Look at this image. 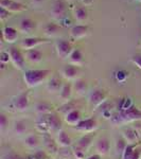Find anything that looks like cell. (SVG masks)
I'll return each instance as SVG.
<instances>
[{
	"label": "cell",
	"instance_id": "6da1fadb",
	"mask_svg": "<svg viewBox=\"0 0 141 159\" xmlns=\"http://www.w3.org/2000/svg\"><path fill=\"white\" fill-rule=\"evenodd\" d=\"M52 71L49 69H31L27 70L24 74L25 83L29 88L37 87L46 82L51 75Z\"/></svg>",
	"mask_w": 141,
	"mask_h": 159
},
{
	"label": "cell",
	"instance_id": "7a4b0ae2",
	"mask_svg": "<svg viewBox=\"0 0 141 159\" xmlns=\"http://www.w3.org/2000/svg\"><path fill=\"white\" fill-rule=\"evenodd\" d=\"M139 120H141V110L136 106H130L118 112L111 119V121L114 124H126V123H134Z\"/></svg>",
	"mask_w": 141,
	"mask_h": 159
},
{
	"label": "cell",
	"instance_id": "3957f363",
	"mask_svg": "<svg viewBox=\"0 0 141 159\" xmlns=\"http://www.w3.org/2000/svg\"><path fill=\"white\" fill-rule=\"evenodd\" d=\"M107 97L108 93L105 89L102 88H97L93 89L90 93H89V98H88V103L90 105L91 108L96 109L99 108L102 104H104L107 101Z\"/></svg>",
	"mask_w": 141,
	"mask_h": 159
},
{
	"label": "cell",
	"instance_id": "277c9868",
	"mask_svg": "<svg viewBox=\"0 0 141 159\" xmlns=\"http://www.w3.org/2000/svg\"><path fill=\"white\" fill-rule=\"evenodd\" d=\"M13 107L16 111L24 112L29 109L30 106V98H29V91H22L20 92L17 97H15L12 101Z\"/></svg>",
	"mask_w": 141,
	"mask_h": 159
},
{
	"label": "cell",
	"instance_id": "5b68a950",
	"mask_svg": "<svg viewBox=\"0 0 141 159\" xmlns=\"http://www.w3.org/2000/svg\"><path fill=\"white\" fill-rule=\"evenodd\" d=\"M74 129L84 134H90V133H94L99 129V122L96 118H88V119H83L79 123Z\"/></svg>",
	"mask_w": 141,
	"mask_h": 159
},
{
	"label": "cell",
	"instance_id": "8992f818",
	"mask_svg": "<svg viewBox=\"0 0 141 159\" xmlns=\"http://www.w3.org/2000/svg\"><path fill=\"white\" fill-rule=\"evenodd\" d=\"M9 54L14 67L18 69V70H24L25 65V58L21 51L15 47H11L9 49Z\"/></svg>",
	"mask_w": 141,
	"mask_h": 159
},
{
	"label": "cell",
	"instance_id": "52a82bcc",
	"mask_svg": "<svg viewBox=\"0 0 141 159\" xmlns=\"http://www.w3.org/2000/svg\"><path fill=\"white\" fill-rule=\"evenodd\" d=\"M56 52H57L58 57L61 60H66L71 55L72 51L74 50L72 48V45L66 39H60L55 43Z\"/></svg>",
	"mask_w": 141,
	"mask_h": 159
},
{
	"label": "cell",
	"instance_id": "ba28073f",
	"mask_svg": "<svg viewBox=\"0 0 141 159\" xmlns=\"http://www.w3.org/2000/svg\"><path fill=\"white\" fill-rule=\"evenodd\" d=\"M50 15L55 20H63L66 17V6L61 0H56L50 10Z\"/></svg>",
	"mask_w": 141,
	"mask_h": 159
},
{
	"label": "cell",
	"instance_id": "9c48e42d",
	"mask_svg": "<svg viewBox=\"0 0 141 159\" xmlns=\"http://www.w3.org/2000/svg\"><path fill=\"white\" fill-rule=\"evenodd\" d=\"M93 140H94V133L85 134L82 136V137H80V139L76 141V143L74 144V148L83 151L84 153H87V151L90 148L92 143H93Z\"/></svg>",
	"mask_w": 141,
	"mask_h": 159
},
{
	"label": "cell",
	"instance_id": "30bf717a",
	"mask_svg": "<svg viewBox=\"0 0 141 159\" xmlns=\"http://www.w3.org/2000/svg\"><path fill=\"white\" fill-rule=\"evenodd\" d=\"M43 116H45V119L48 123L50 130L56 133L60 132L61 129V120L57 112H50V114L43 115Z\"/></svg>",
	"mask_w": 141,
	"mask_h": 159
},
{
	"label": "cell",
	"instance_id": "8fae6325",
	"mask_svg": "<svg viewBox=\"0 0 141 159\" xmlns=\"http://www.w3.org/2000/svg\"><path fill=\"white\" fill-rule=\"evenodd\" d=\"M48 43V40L42 37H27L21 40L20 47L27 51V50L34 49L37 46L43 45V43Z\"/></svg>",
	"mask_w": 141,
	"mask_h": 159
},
{
	"label": "cell",
	"instance_id": "7c38bea8",
	"mask_svg": "<svg viewBox=\"0 0 141 159\" xmlns=\"http://www.w3.org/2000/svg\"><path fill=\"white\" fill-rule=\"evenodd\" d=\"M0 7H4L11 13H19L27 10V7L25 4L14 1V0H0Z\"/></svg>",
	"mask_w": 141,
	"mask_h": 159
},
{
	"label": "cell",
	"instance_id": "4fadbf2b",
	"mask_svg": "<svg viewBox=\"0 0 141 159\" xmlns=\"http://www.w3.org/2000/svg\"><path fill=\"white\" fill-rule=\"evenodd\" d=\"M96 151L97 154L101 156H105L111 151V142L107 137H100L96 141Z\"/></svg>",
	"mask_w": 141,
	"mask_h": 159
},
{
	"label": "cell",
	"instance_id": "5bb4252c",
	"mask_svg": "<svg viewBox=\"0 0 141 159\" xmlns=\"http://www.w3.org/2000/svg\"><path fill=\"white\" fill-rule=\"evenodd\" d=\"M122 137L126 140L129 144H137L140 136L138 130H136L133 127H127V129H124L122 130Z\"/></svg>",
	"mask_w": 141,
	"mask_h": 159
},
{
	"label": "cell",
	"instance_id": "9a60e30c",
	"mask_svg": "<svg viewBox=\"0 0 141 159\" xmlns=\"http://www.w3.org/2000/svg\"><path fill=\"white\" fill-rule=\"evenodd\" d=\"M43 145H45L46 150L50 154H57L60 147H58L56 140L51 138V136L48 135V133L43 134Z\"/></svg>",
	"mask_w": 141,
	"mask_h": 159
},
{
	"label": "cell",
	"instance_id": "2e32d148",
	"mask_svg": "<svg viewBox=\"0 0 141 159\" xmlns=\"http://www.w3.org/2000/svg\"><path fill=\"white\" fill-rule=\"evenodd\" d=\"M61 74L66 80L68 81H71V80H76L78 75L80 74V68L75 65H72V64H69V65L65 66L61 70Z\"/></svg>",
	"mask_w": 141,
	"mask_h": 159
},
{
	"label": "cell",
	"instance_id": "e0dca14e",
	"mask_svg": "<svg viewBox=\"0 0 141 159\" xmlns=\"http://www.w3.org/2000/svg\"><path fill=\"white\" fill-rule=\"evenodd\" d=\"M89 33V28L84 25H76L71 28L70 35L74 39H81V38L85 37Z\"/></svg>",
	"mask_w": 141,
	"mask_h": 159
},
{
	"label": "cell",
	"instance_id": "ac0fdd59",
	"mask_svg": "<svg viewBox=\"0 0 141 159\" xmlns=\"http://www.w3.org/2000/svg\"><path fill=\"white\" fill-rule=\"evenodd\" d=\"M65 122L69 125H72V126H76V125L80 123L82 120V114L80 109H73L70 112H68L65 117H64Z\"/></svg>",
	"mask_w": 141,
	"mask_h": 159
},
{
	"label": "cell",
	"instance_id": "d6986e66",
	"mask_svg": "<svg viewBox=\"0 0 141 159\" xmlns=\"http://www.w3.org/2000/svg\"><path fill=\"white\" fill-rule=\"evenodd\" d=\"M56 142L60 148H69L72 144V139L67 134V132L64 129H61L56 135Z\"/></svg>",
	"mask_w": 141,
	"mask_h": 159
},
{
	"label": "cell",
	"instance_id": "ffe728a7",
	"mask_svg": "<svg viewBox=\"0 0 141 159\" xmlns=\"http://www.w3.org/2000/svg\"><path fill=\"white\" fill-rule=\"evenodd\" d=\"M2 37L7 43H13L16 42L17 38H18V32H17V30L15 28L6 27L2 30Z\"/></svg>",
	"mask_w": 141,
	"mask_h": 159
},
{
	"label": "cell",
	"instance_id": "44dd1931",
	"mask_svg": "<svg viewBox=\"0 0 141 159\" xmlns=\"http://www.w3.org/2000/svg\"><path fill=\"white\" fill-rule=\"evenodd\" d=\"M61 31V25H58L57 24L54 22H48L43 25V34L47 37H55L60 34V32Z\"/></svg>",
	"mask_w": 141,
	"mask_h": 159
},
{
	"label": "cell",
	"instance_id": "7402d4cb",
	"mask_svg": "<svg viewBox=\"0 0 141 159\" xmlns=\"http://www.w3.org/2000/svg\"><path fill=\"white\" fill-rule=\"evenodd\" d=\"M63 82H61V80L60 78H57V76H53V78H51L49 81H48L47 85H46V88H47V90L51 92V93H56V92H60L61 87H63Z\"/></svg>",
	"mask_w": 141,
	"mask_h": 159
},
{
	"label": "cell",
	"instance_id": "603a6c76",
	"mask_svg": "<svg viewBox=\"0 0 141 159\" xmlns=\"http://www.w3.org/2000/svg\"><path fill=\"white\" fill-rule=\"evenodd\" d=\"M72 88L73 91L78 96H83V94H85L87 89H88V85H87V82L84 79H76L74 80L72 84Z\"/></svg>",
	"mask_w": 141,
	"mask_h": 159
},
{
	"label": "cell",
	"instance_id": "cb8c5ba5",
	"mask_svg": "<svg viewBox=\"0 0 141 159\" xmlns=\"http://www.w3.org/2000/svg\"><path fill=\"white\" fill-rule=\"evenodd\" d=\"M25 58L28 61H31V63H39V61H43V52L40 50H37V49H31V50H27L25 51Z\"/></svg>",
	"mask_w": 141,
	"mask_h": 159
},
{
	"label": "cell",
	"instance_id": "d4e9b609",
	"mask_svg": "<svg viewBox=\"0 0 141 159\" xmlns=\"http://www.w3.org/2000/svg\"><path fill=\"white\" fill-rule=\"evenodd\" d=\"M35 27H36V22L30 18H24L19 22V30L25 34H29L32 32L35 29Z\"/></svg>",
	"mask_w": 141,
	"mask_h": 159
},
{
	"label": "cell",
	"instance_id": "484cf974",
	"mask_svg": "<svg viewBox=\"0 0 141 159\" xmlns=\"http://www.w3.org/2000/svg\"><path fill=\"white\" fill-rule=\"evenodd\" d=\"M73 88H72V84L70 83H64L63 87H61V91H60V98L63 101V103L70 101L71 94H72Z\"/></svg>",
	"mask_w": 141,
	"mask_h": 159
},
{
	"label": "cell",
	"instance_id": "4316f807",
	"mask_svg": "<svg viewBox=\"0 0 141 159\" xmlns=\"http://www.w3.org/2000/svg\"><path fill=\"white\" fill-rule=\"evenodd\" d=\"M73 17L76 21L79 22H84L85 20L88 18V12L85 9V7H79L74 9L73 12Z\"/></svg>",
	"mask_w": 141,
	"mask_h": 159
},
{
	"label": "cell",
	"instance_id": "83f0119b",
	"mask_svg": "<svg viewBox=\"0 0 141 159\" xmlns=\"http://www.w3.org/2000/svg\"><path fill=\"white\" fill-rule=\"evenodd\" d=\"M73 109H78V108H76L75 102L71 101V100H70L69 102H66V103L61 104V106L57 108V110H56V112H57V114L63 115V116L65 117L66 115L68 114V112H70L71 110H73Z\"/></svg>",
	"mask_w": 141,
	"mask_h": 159
},
{
	"label": "cell",
	"instance_id": "f1b7e54d",
	"mask_svg": "<svg viewBox=\"0 0 141 159\" xmlns=\"http://www.w3.org/2000/svg\"><path fill=\"white\" fill-rule=\"evenodd\" d=\"M83 60H84V56L83 53L80 49H74L71 53V55L69 56V61H70V64L75 66H80L83 64Z\"/></svg>",
	"mask_w": 141,
	"mask_h": 159
},
{
	"label": "cell",
	"instance_id": "f546056e",
	"mask_svg": "<svg viewBox=\"0 0 141 159\" xmlns=\"http://www.w3.org/2000/svg\"><path fill=\"white\" fill-rule=\"evenodd\" d=\"M51 110H52V105L46 101H40L36 104V111L42 116L52 112Z\"/></svg>",
	"mask_w": 141,
	"mask_h": 159
},
{
	"label": "cell",
	"instance_id": "4dcf8cb0",
	"mask_svg": "<svg viewBox=\"0 0 141 159\" xmlns=\"http://www.w3.org/2000/svg\"><path fill=\"white\" fill-rule=\"evenodd\" d=\"M25 145L29 148H36L39 145V138L34 134H30L25 137Z\"/></svg>",
	"mask_w": 141,
	"mask_h": 159
},
{
	"label": "cell",
	"instance_id": "1f68e13d",
	"mask_svg": "<svg viewBox=\"0 0 141 159\" xmlns=\"http://www.w3.org/2000/svg\"><path fill=\"white\" fill-rule=\"evenodd\" d=\"M27 123L24 120H17L13 125V130L16 135H24L27 132Z\"/></svg>",
	"mask_w": 141,
	"mask_h": 159
},
{
	"label": "cell",
	"instance_id": "d6a6232c",
	"mask_svg": "<svg viewBox=\"0 0 141 159\" xmlns=\"http://www.w3.org/2000/svg\"><path fill=\"white\" fill-rule=\"evenodd\" d=\"M58 156L61 159H74L72 148H58Z\"/></svg>",
	"mask_w": 141,
	"mask_h": 159
},
{
	"label": "cell",
	"instance_id": "836d02e7",
	"mask_svg": "<svg viewBox=\"0 0 141 159\" xmlns=\"http://www.w3.org/2000/svg\"><path fill=\"white\" fill-rule=\"evenodd\" d=\"M127 144H129V143L126 142V140H125L123 137L118 138V139L116 140V153H117V155L121 156L123 154V152H124V150L126 148Z\"/></svg>",
	"mask_w": 141,
	"mask_h": 159
},
{
	"label": "cell",
	"instance_id": "e575fe53",
	"mask_svg": "<svg viewBox=\"0 0 141 159\" xmlns=\"http://www.w3.org/2000/svg\"><path fill=\"white\" fill-rule=\"evenodd\" d=\"M136 148H137V144H127L126 148L124 150V152L121 155V159H130V157L134 154Z\"/></svg>",
	"mask_w": 141,
	"mask_h": 159
},
{
	"label": "cell",
	"instance_id": "d590c367",
	"mask_svg": "<svg viewBox=\"0 0 141 159\" xmlns=\"http://www.w3.org/2000/svg\"><path fill=\"white\" fill-rule=\"evenodd\" d=\"M7 125H9V120H7V116L4 114H1L0 115V130L4 132Z\"/></svg>",
	"mask_w": 141,
	"mask_h": 159
},
{
	"label": "cell",
	"instance_id": "8d00e7d4",
	"mask_svg": "<svg viewBox=\"0 0 141 159\" xmlns=\"http://www.w3.org/2000/svg\"><path fill=\"white\" fill-rule=\"evenodd\" d=\"M11 16V12H9L7 10H6L4 7H0V19L3 21V20L7 19Z\"/></svg>",
	"mask_w": 141,
	"mask_h": 159
},
{
	"label": "cell",
	"instance_id": "74e56055",
	"mask_svg": "<svg viewBox=\"0 0 141 159\" xmlns=\"http://www.w3.org/2000/svg\"><path fill=\"white\" fill-rule=\"evenodd\" d=\"M9 61H11L9 52H4V51L1 52V54H0V61H1L2 64H7Z\"/></svg>",
	"mask_w": 141,
	"mask_h": 159
},
{
	"label": "cell",
	"instance_id": "f35d334b",
	"mask_svg": "<svg viewBox=\"0 0 141 159\" xmlns=\"http://www.w3.org/2000/svg\"><path fill=\"white\" fill-rule=\"evenodd\" d=\"M133 64H135L138 68L141 70V55H134L132 58H130Z\"/></svg>",
	"mask_w": 141,
	"mask_h": 159
},
{
	"label": "cell",
	"instance_id": "ab89813d",
	"mask_svg": "<svg viewBox=\"0 0 141 159\" xmlns=\"http://www.w3.org/2000/svg\"><path fill=\"white\" fill-rule=\"evenodd\" d=\"M3 159H24V158H22L20 155H18V154H16L14 152H10L4 156Z\"/></svg>",
	"mask_w": 141,
	"mask_h": 159
},
{
	"label": "cell",
	"instance_id": "60d3db41",
	"mask_svg": "<svg viewBox=\"0 0 141 159\" xmlns=\"http://www.w3.org/2000/svg\"><path fill=\"white\" fill-rule=\"evenodd\" d=\"M34 159H48L47 158V154H46L43 151H37L36 153L34 154Z\"/></svg>",
	"mask_w": 141,
	"mask_h": 159
},
{
	"label": "cell",
	"instance_id": "b9f144b4",
	"mask_svg": "<svg viewBox=\"0 0 141 159\" xmlns=\"http://www.w3.org/2000/svg\"><path fill=\"white\" fill-rule=\"evenodd\" d=\"M130 159H141V148H136L134 154L130 157Z\"/></svg>",
	"mask_w": 141,
	"mask_h": 159
},
{
	"label": "cell",
	"instance_id": "7bdbcfd3",
	"mask_svg": "<svg viewBox=\"0 0 141 159\" xmlns=\"http://www.w3.org/2000/svg\"><path fill=\"white\" fill-rule=\"evenodd\" d=\"M102 156L99 155V154H94V155H91L89 157H86L85 159H101Z\"/></svg>",
	"mask_w": 141,
	"mask_h": 159
},
{
	"label": "cell",
	"instance_id": "ee69618b",
	"mask_svg": "<svg viewBox=\"0 0 141 159\" xmlns=\"http://www.w3.org/2000/svg\"><path fill=\"white\" fill-rule=\"evenodd\" d=\"M82 3L85 4V6H89V4H91L92 2H93V0H81Z\"/></svg>",
	"mask_w": 141,
	"mask_h": 159
},
{
	"label": "cell",
	"instance_id": "f6af8a7d",
	"mask_svg": "<svg viewBox=\"0 0 141 159\" xmlns=\"http://www.w3.org/2000/svg\"><path fill=\"white\" fill-rule=\"evenodd\" d=\"M43 1H45V0H32L33 3L36 4V6H39V4H42Z\"/></svg>",
	"mask_w": 141,
	"mask_h": 159
},
{
	"label": "cell",
	"instance_id": "bcb514c9",
	"mask_svg": "<svg viewBox=\"0 0 141 159\" xmlns=\"http://www.w3.org/2000/svg\"><path fill=\"white\" fill-rule=\"evenodd\" d=\"M66 1H74V0H66Z\"/></svg>",
	"mask_w": 141,
	"mask_h": 159
},
{
	"label": "cell",
	"instance_id": "7dc6e473",
	"mask_svg": "<svg viewBox=\"0 0 141 159\" xmlns=\"http://www.w3.org/2000/svg\"><path fill=\"white\" fill-rule=\"evenodd\" d=\"M137 1H139V2H141V0H137Z\"/></svg>",
	"mask_w": 141,
	"mask_h": 159
},
{
	"label": "cell",
	"instance_id": "c3c4849f",
	"mask_svg": "<svg viewBox=\"0 0 141 159\" xmlns=\"http://www.w3.org/2000/svg\"><path fill=\"white\" fill-rule=\"evenodd\" d=\"M48 159H51V158H48Z\"/></svg>",
	"mask_w": 141,
	"mask_h": 159
},
{
	"label": "cell",
	"instance_id": "681fc988",
	"mask_svg": "<svg viewBox=\"0 0 141 159\" xmlns=\"http://www.w3.org/2000/svg\"><path fill=\"white\" fill-rule=\"evenodd\" d=\"M58 159H61V158H58Z\"/></svg>",
	"mask_w": 141,
	"mask_h": 159
}]
</instances>
